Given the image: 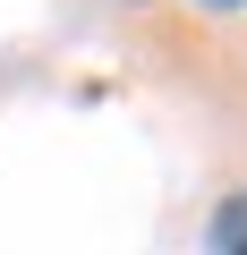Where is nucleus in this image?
<instances>
[{"label":"nucleus","instance_id":"f257e3e1","mask_svg":"<svg viewBox=\"0 0 247 255\" xmlns=\"http://www.w3.org/2000/svg\"><path fill=\"white\" fill-rule=\"evenodd\" d=\"M213 255H247V196H230L213 213Z\"/></svg>","mask_w":247,"mask_h":255},{"label":"nucleus","instance_id":"f03ea898","mask_svg":"<svg viewBox=\"0 0 247 255\" xmlns=\"http://www.w3.org/2000/svg\"><path fill=\"white\" fill-rule=\"evenodd\" d=\"M205 9H247V0H205Z\"/></svg>","mask_w":247,"mask_h":255}]
</instances>
